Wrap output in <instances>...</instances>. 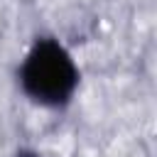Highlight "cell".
Here are the masks:
<instances>
[{
	"mask_svg": "<svg viewBox=\"0 0 157 157\" xmlns=\"http://www.w3.org/2000/svg\"><path fill=\"white\" fill-rule=\"evenodd\" d=\"M81 71L76 66L74 54L49 34L37 37L20 66H17V83L20 91L39 108L59 110L66 108L74 101V93L78 88Z\"/></svg>",
	"mask_w": 157,
	"mask_h": 157,
	"instance_id": "1",
	"label": "cell"
},
{
	"mask_svg": "<svg viewBox=\"0 0 157 157\" xmlns=\"http://www.w3.org/2000/svg\"><path fill=\"white\" fill-rule=\"evenodd\" d=\"M12 157H42V155L37 150H32V147H20V150H15Z\"/></svg>",
	"mask_w": 157,
	"mask_h": 157,
	"instance_id": "2",
	"label": "cell"
}]
</instances>
